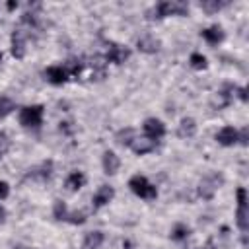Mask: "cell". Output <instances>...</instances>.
I'll return each instance as SVG.
<instances>
[{
  "mask_svg": "<svg viewBox=\"0 0 249 249\" xmlns=\"http://www.w3.org/2000/svg\"><path fill=\"white\" fill-rule=\"evenodd\" d=\"M189 14V4L183 0H161L158 2L152 10L146 12L148 19H163L169 16H187Z\"/></svg>",
  "mask_w": 249,
  "mask_h": 249,
  "instance_id": "obj_1",
  "label": "cell"
},
{
  "mask_svg": "<svg viewBox=\"0 0 249 249\" xmlns=\"http://www.w3.org/2000/svg\"><path fill=\"white\" fill-rule=\"evenodd\" d=\"M43 115H45V107L41 103L35 105H25L19 109L18 121L23 128H39L43 123Z\"/></svg>",
  "mask_w": 249,
  "mask_h": 249,
  "instance_id": "obj_2",
  "label": "cell"
},
{
  "mask_svg": "<svg viewBox=\"0 0 249 249\" xmlns=\"http://www.w3.org/2000/svg\"><path fill=\"white\" fill-rule=\"evenodd\" d=\"M222 183H224V175L218 173V171H212V173H208L200 179V183L196 187V193L202 200H212L214 195L218 193V189L222 187Z\"/></svg>",
  "mask_w": 249,
  "mask_h": 249,
  "instance_id": "obj_3",
  "label": "cell"
},
{
  "mask_svg": "<svg viewBox=\"0 0 249 249\" xmlns=\"http://www.w3.org/2000/svg\"><path fill=\"white\" fill-rule=\"evenodd\" d=\"M128 189L138 196V198H144V200H156L158 198V189L140 173L132 175L128 179Z\"/></svg>",
  "mask_w": 249,
  "mask_h": 249,
  "instance_id": "obj_4",
  "label": "cell"
},
{
  "mask_svg": "<svg viewBox=\"0 0 249 249\" xmlns=\"http://www.w3.org/2000/svg\"><path fill=\"white\" fill-rule=\"evenodd\" d=\"M235 196H237L235 224H237L239 231L245 235V233H247V230H249V208H247V191H245V187H237Z\"/></svg>",
  "mask_w": 249,
  "mask_h": 249,
  "instance_id": "obj_5",
  "label": "cell"
},
{
  "mask_svg": "<svg viewBox=\"0 0 249 249\" xmlns=\"http://www.w3.org/2000/svg\"><path fill=\"white\" fill-rule=\"evenodd\" d=\"M130 56V49L119 43H109L107 51H105V62H113V64H123L124 60H128Z\"/></svg>",
  "mask_w": 249,
  "mask_h": 249,
  "instance_id": "obj_6",
  "label": "cell"
},
{
  "mask_svg": "<svg viewBox=\"0 0 249 249\" xmlns=\"http://www.w3.org/2000/svg\"><path fill=\"white\" fill-rule=\"evenodd\" d=\"M142 130H144V136H148V138H152L156 142L165 136V124H163V121H160L156 117L146 119L144 124H142Z\"/></svg>",
  "mask_w": 249,
  "mask_h": 249,
  "instance_id": "obj_7",
  "label": "cell"
},
{
  "mask_svg": "<svg viewBox=\"0 0 249 249\" xmlns=\"http://www.w3.org/2000/svg\"><path fill=\"white\" fill-rule=\"evenodd\" d=\"M45 80L49 82V84H53V86H62V84H66L68 82V72H66V68L62 66V64H53V66H47L45 68Z\"/></svg>",
  "mask_w": 249,
  "mask_h": 249,
  "instance_id": "obj_8",
  "label": "cell"
},
{
  "mask_svg": "<svg viewBox=\"0 0 249 249\" xmlns=\"http://www.w3.org/2000/svg\"><path fill=\"white\" fill-rule=\"evenodd\" d=\"M160 47H161L160 39L154 37L152 33H144V35H140L136 39V49L140 53H144V54H156L160 51Z\"/></svg>",
  "mask_w": 249,
  "mask_h": 249,
  "instance_id": "obj_9",
  "label": "cell"
},
{
  "mask_svg": "<svg viewBox=\"0 0 249 249\" xmlns=\"http://www.w3.org/2000/svg\"><path fill=\"white\" fill-rule=\"evenodd\" d=\"M156 146H158V142L156 140H152V138H148V136H136L132 142H130V150L136 154V156H146V154H150V152H154L156 150Z\"/></svg>",
  "mask_w": 249,
  "mask_h": 249,
  "instance_id": "obj_10",
  "label": "cell"
},
{
  "mask_svg": "<svg viewBox=\"0 0 249 249\" xmlns=\"http://www.w3.org/2000/svg\"><path fill=\"white\" fill-rule=\"evenodd\" d=\"M233 89H235V86L228 84L224 89L216 91V93L212 95V99H210L212 109H226V107L231 103V93H233Z\"/></svg>",
  "mask_w": 249,
  "mask_h": 249,
  "instance_id": "obj_11",
  "label": "cell"
},
{
  "mask_svg": "<svg viewBox=\"0 0 249 249\" xmlns=\"http://www.w3.org/2000/svg\"><path fill=\"white\" fill-rule=\"evenodd\" d=\"M25 33L23 31H14L12 33V39H10V45H12V56L14 58H18V60H21L23 56H25V53H27V47H25Z\"/></svg>",
  "mask_w": 249,
  "mask_h": 249,
  "instance_id": "obj_12",
  "label": "cell"
},
{
  "mask_svg": "<svg viewBox=\"0 0 249 249\" xmlns=\"http://www.w3.org/2000/svg\"><path fill=\"white\" fill-rule=\"evenodd\" d=\"M113 196H115V189H113L111 185H101V187L93 193L91 204H93V208L97 210V208H101V206L109 204V202L113 200Z\"/></svg>",
  "mask_w": 249,
  "mask_h": 249,
  "instance_id": "obj_13",
  "label": "cell"
},
{
  "mask_svg": "<svg viewBox=\"0 0 249 249\" xmlns=\"http://www.w3.org/2000/svg\"><path fill=\"white\" fill-rule=\"evenodd\" d=\"M216 142L220 144V146H235L237 144V128H233V126H230V124H226V126H222L218 132H216Z\"/></svg>",
  "mask_w": 249,
  "mask_h": 249,
  "instance_id": "obj_14",
  "label": "cell"
},
{
  "mask_svg": "<svg viewBox=\"0 0 249 249\" xmlns=\"http://www.w3.org/2000/svg\"><path fill=\"white\" fill-rule=\"evenodd\" d=\"M101 165H103V171L107 175H115L121 167V158L113 150H105L103 156H101Z\"/></svg>",
  "mask_w": 249,
  "mask_h": 249,
  "instance_id": "obj_15",
  "label": "cell"
},
{
  "mask_svg": "<svg viewBox=\"0 0 249 249\" xmlns=\"http://www.w3.org/2000/svg\"><path fill=\"white\" fill-rule=\"evenodd\" d=\"M200 37H202L208 45H220V43L224 41L226 33H224V29H222L220 25H210V27H206V29L200 31Z\"/></svg>",
  "mask_w": 249,
  "mask_h": 249,
  "instance_id": "obj_16",
  "label": "cell"
},
{
  "mask_svg": "<svg viewBox=\"0 0 249 249\" xmlns=\"http://www.w3.org/2000/svg\"><path fill=\"white\" fill-rule=\"evenodd\" d=\"M196 134V121L193 117H183L177 126V136L179 138H193Z\"/></svg>",
  "mask_w": 249,
  "mask_h": 249,
  "instance_id": "obj_17",
  "label": "cell"
},
{
  "mask_svg": "<svg viewBox=\"0 0 249 249\" xmlns=\"http://www.w3.org/2000/svg\"><path fill=\"white\" fill-rule=\"evenodd\" d=\"M105 241V233L101 230H93V231H88L84 241H82V249H99Z\"/></svg>",
  "mask_w": 249,
  "mask_h": 249,
  "instance_id": "obj_18",
  "label": "cell"
},
{
  "mask_svg": "<svg viewBox=\"0 0 249 249\" xmlns=\"http://www.w3.org/2000/svg\"><path fill=\"white\" fill-rule=\"evenodd\" d=\"M51 175H53V161H45L39 167L29 169V173H27L29 179H39V181H47V179H51Z\"/></svg>",
  "mask_w": 249,
  "mask_h": 249,
  "instance_id": "obj_19",
  "label": "cell"
},
{
  "mask_svg": "<svg viewBox=\"0 0 249 249\" xmlns=\"http://www.w3.org/2000/svg\"><path fill=\"white\" fill-rule=\"evenodd\" d=\"M84 185H86V175L82 171H70L68 177H66V181H64V187L68 191H72V193L80 191Z\"/></svg>",
  "mask_w": 249,
  "mask_h": 249,
  "instance_id": "obj_20",
  "label": "cell"
},
{
  "mask_svg": "<svg viewBox=\"0 0 249 249\" xmlns=\"http://www.w3.org/2000/svg\"><path fill=\"white\" fill-rule=\"evenodd\" d=\"M136 138V130L134 128H130V126H126V128H121L117 134H115V140H117V144H121V146H130V142Z\"/></svg>",
  "mask_w": 249,
  "mask_h": 249,
  "instance_id": "obj_21",
  "label": "cell"
},
{
  "mask_svg": "<svg viewBox=\"0 0 249 249\" xmlns=\"http://www.w3.org/2000/svg\"><path fill=\"white\" fill-rule=\"evenodd\" d=\"M189 235H191V228L187 224H181L179 222V224H175L171 228V239L173 241H187Z\"/></svg>",
  "mask_w": 249,
  "mask_h": 249,
  "instance_id": "obj_22",
  "label": "cell"
},
{
  "mask_svg": "<svg viewBox=\"0 0 249 249\" xmlns=\"http://www.w3.org/2000/svg\"><path fill=\"white\" fill-rule=\"evenodd\" d=\"M16 111V101L8 95H0V119H6Z\"/></svg>",
  "mask_w": 249,
  "mask_h": 249,
  "instance_id": "obj_23",
  "label": "cell"
},
{
  "mask_svg": "<svg viewBox=\"0 0 249 249\" xmlns=\"http://www.w3.org/2000/svg\"><path fill=\"white\" fill-rule=\"evenodd\" d=\"M53 216H54V220H58V222H66V216H68V206H66V202L64 200H60V198H56L54 202H53Z\"/></svg>",
  "mask_w": 249,
  "mask_h": 249,
  "instance_id": "obj_24",
  "label": "cell"
},
{
  "mask_svg": "<svg viewBox=\"0 0 249 249\" xmlns=\"http://www.w3.org/2000/svg\"><path fill=\"white\" fill-rule=\"evenodd\" d=\"M198 6H200V10H204L206 14H216V12H220L222 8H226V6H228V2H218V0H202V2H198Z\"/></svg>",
  "mask_w": 249,
  "mask_h": 249,
  "instance_id": "obj_25",
  "label": "cell"
},
{
  "mask_svg": "<svg viewBox=\"0 0 249 249\" xmlns=\"http://www.w3.org/2000/svg\"><path fill=\"white\" fill-rule=\"evenodd\" d=\"M189 62H191V68H195V70H204V68L208 66L206 56L200 54V53H193L191 58H189Z\"/></svg>",
  "mask_w": 249,
  "mask_h": 249,
  "instance_id": "obj_26",
  "label": "cell"
},
{
  "mask_svg": "<svg viewBox=\"0 0 249 249\" xmlns=\"http://www.w3.org/2000/svg\"><path fill=\"white\" fill-rule=\"evenodd\" d=\"M86 220H88V214L84 210H74V212H68V216H66V222L72 226H82Z\"/></svg>",
  "mask_w": 249,
  "mask_h": 249,
  "instance_id": "obj_27",
  "label": "cell"
},
{
  "mask_svg": "<svg viewBox=\"0 0 249 249\" xmlns=\"http://www.w3.org/2000/svg\"><path fill=\"white\" fill-rule=\"evenodd\" d=\"M64 68H66L68 76H72V78H78V76H80V72H82V68H84V64H82L80 60L72 58V60H68V62L64 64Z\"/></svg>",
  "mask_w": 249,
  "mask_h": 249,
  "instance_id": "obj_28",
  "label": "cell"
},
{
  "mask_svg": "<svg viewBox=\"0 0 249 249\" xmlns=\"http://www.w3.org/2000/svg\"><path fill=\"white\" fill-rule=\"evenodd\" d=\"M8 148H10V138H8L6 132H0V160L6 156Z\"/></svg>",
  "mask_w": 249,
  "mask_h": 249,
  "instance_id": "obj_29",
  "label": "cell"
},
{
  "mask_svg": "<svg viewBox=\"0 0 249 249\" xmlns=\"http://www.w3.org/2000/svg\"><path fill=\"white\" fill-rule=\"evenodd\" d=\"M8 195H10V185L6 181H0V200L8 198Z\"/></svg>",
  "mask_w": 249,
  "mask_h": 249,
  "instance_id": "obj_30",
  "label": "cell"
},
{
  "mask_svg": "<svg viewBox=\"0 0 249 249\" xmlns=\"http://www.w3.org/2000/svg\"><path fill=\"white\" fill-rule=\"evenodd\" d=\"M233 91H237V97H239L243 103L247 101V88H237V86H235V89H233Z\"/></svg>",
  "mask_w": 249,
  "mask_h": 249,
  "instance_id": "obj_31",
  "label": "cell"
},
{
  "mask_svg": "<svg viewBox=\"0 0 249 249\" xmlns=\"http://www.w3.org/2000/svg\"><path fill=\"white\" fill-rule=\"evenodd\" d=\"M185 249H204V247H200L198 243H187V247Z\"/></svg>",
  "mask_w": 249,
  "mask_h": 249,
  "instance_id": "obj_32",
  "label": "cell"
},
{
  "mask_svg": "<svg viewBox=\"0 0 249 249\" xmlns=\"http://www.w3.org/2000/svg\"><path fill=\"white\" fill-rule=\"evenodd\" d=\"M4 220H6V210H4L2 206H0V224H2Z\"/></svg>",
  "mask_w": 249,
  "mask_h": 249,
  "instance_id": "obj_33",
  "label": "cell"
},
{
  "mask_svg": "<svg viewBox=\"0 0 249 249\" xmlns=\"http://www.w3.org/2000/svg\"><path fill=\"white\" fill-rule=\"evenodd\" d=\"M14 8H18V2H8V10H14Z\"/></svg>",
  "mask_w": 249,
  "mask_h": 249,
  "instance_id": "obj_34",
  "label": "cell"
},
{
  "mask_svg": "<svg viewBox=\"0 0 249 249\" xmlns=\"http://www.w3.org/2000/svg\"><path fill=\"white\" fill-rule=\"evenodd\" d=\"M2 58H4V54H2V51H0V64H2Z\"/></svg>",
  "mask_w": 249,
  "mask_h": 249,
  "instance_id": "obj_35",
  "label": "cell"
},
{
  "mask_svg": "<svg viewBox=\"0 0 249 249\" xmlns=\"http://www.w3.org/2000/svg\"><path fill=\"white\" fill-rule=\"evenodd\" d=\"M14 249H23V247H14Z\"/></svg>",
  "mask_w": 249,
  "mask_h": 249,
  "instance_id": "obj_36",
  "label": "cell"
}]
</instances>
